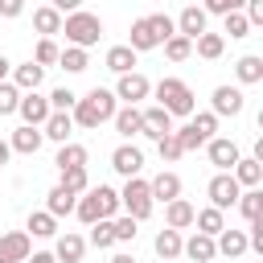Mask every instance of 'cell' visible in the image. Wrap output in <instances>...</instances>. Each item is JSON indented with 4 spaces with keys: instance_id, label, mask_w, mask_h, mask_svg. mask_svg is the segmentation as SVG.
<instances>
[{
    "instance_id": "cell-25",
    "label": "cell",
    "mask_w": 263,
    "mask_h": 263,
    "mask_svg": "<svg viewBox=\"0 0 263 263\" xmlns=\"http://www.w3.org/2000/svg\"><path fill=\"white\" fill-rule=\"evenodd\" d=\"M33 29H37L41 37H49V33H62V12H58L53 4L37 8V12H33Z\"/></svg>"
},
{
    "instance_id": "cell-42",
    "label": "cell",
    "mask_w": 263,
    "mask_h": 263,
    "mask_svg": "<svg viewBox=\"0 0 263 263\" xmlns=\"http://www.w3.org/2000/svg\"><path fill=\"white\" fill-rule=\"evenodd\" d=\"M189 127H193V132L201 136V144H205V140H210V136L218 132V115H214V111H201V115H197V119H193Z\"/></svg>"
},
{
    "instance_id": "cell-39",
    "label": "cell",
    "mask_w": 263,
    "mask_h": 263,
    "mask_svg": "<svg viewBox=\"0 0 263 263\" xmlns=\"http://www.w3.org/2000/svg\"><path fill=\"white\" fill-rule=\"evenodd\" d=\"M74 214L90 226V222H99V201H95V189H86V197H78L74 201Z\"/></svg>"
},
{
    "instance_id": "cell-7",
    "label": "cell",
    "mask_w": 263,
    "mask_h": 263,
    "mask_svg": "<svg viewBox=\"0 0 263 263\" xmlns=\"http://www.w3.org/2000/svg\"><path fill=\"white\" fill-rule=\"evenodd\" d=\"M148 90H152V82H148L144 74H136V70H127V74H119V86H115V99H123V103H140V99H148Z\"/></svg>"
},
{
    "instance_id": "cell-33",
    "label": "cell",
    "mask_w": 263,
    "mask_h": 263,
    "mask_svg": "<svg viewBox=\"0 0 263 263\" xmlns=\"http://www.w3.org/2000/svg\"><path fill=\"white\" fill-rule=\"evenodd\" d=\"M29 230H33V238H53L58 234V218L49 210H37V214H29Z\"/></svg>"
},
{
    "instance_id": "cell-21",
    "label": "cell",
    "mask_w": 263,
    "mask_h": 263,
    "mask_svg": "<svg viewBox=\"0 0 263 263\" xmlns=\"http://www.w3.org/2000/svg\"><path fill=\"white\" fill-rule=\"evenodd\" d=\"M164 222H168L173 230H185V226H193V205H189L185 197H173V201H164Z\"/></svg>"
},
{
    "instance_id": "cell-8",
    "label": "cell",
    "mask_w": 263,
    "mask_h": 263,
    "mask_svg": "<svg viewBox=\"0 0 263 263\" xmlns=\"http://www.w3.org/2000/svg\"><path fill=\"white\" fill-rule=\"evenodd\" d=\"M16 111H21V119L25 123H33V127H41L45 119H49V99H41L37 90H29V95H21V103H16Z\"/></svg>"
},
{
    "instance_id": "cell-28",
    "label": "cell",
    "mask_w": 263,
    "mask_h": 263,
    "mask_svg": "<svg viewBox=\"0 0 263 263\" xmlns=\"http://www.w3.org/2000/svg\"><path fill=\"white\" fill-rule=\"evenodd\" d=\"M193 222H197V230H201V234H218V230H226V218H222V210H218V205L193 210Z\"/></svg>"
},
{
    "instance_id": "cell-55",
    "label": "cell",
    "mask_w": 263,
    "mask_h": 263,
    "mask_svg": "<svg viewBox=\"0 0 263 263\" xmlns=\"http://www.w3.org/2000/svg\"><path fill=\"white\" fill-rule=\"evenodd\" d=\"M8 66H12V62H8V58H4V53H0V82H4V78H8Z\"/></svg>"
},
{
    "instance_id": "cell-14",
    "label": "cell",
    "mask_w": 263,
    "mask_h": 263,
    "mask_svg": "<svg viewBox=\"0 0 263 263\" xmlns=\"http://www.w3.org/2000/svg\"><path fill=\"white\" fill-rule=\"evenodd\" d=\"M173 25H177V33H181V37H189V41H193L197 33H205V8L189 4V8H181V16H177Z\"/></svg>"
},
{
    "instance_id": "cell-20",
    "label": "cell",
    "mask_w": 263,
    "mask_h": 263,
    "mask_svg": "<svg viewBox=\"0 0 263 263\" xmlns=\"http://www.w3.org/2000/svg\"><path fill=\"white\" fill-rule=\"evenodd\" d=\"M41 140H45V136H41V127H33V123H25V127H16V132H12V140H8V148H12V152H25V156H33V152L41 148Z\"/></svg>"
},
{
    "instance_id": "cell-47",
    "label": "cell",
    "mask_w": 263,
    "mask_h": 263,
    "mask_svg": "<svg viewBox=\"0 0 263 263\" xmlns=\"http://www.w3.org/2000/svg\"><path fill=\"white\" fill-rule=\"evenodd\" d=\"M226 33H230V37H247V33H251V21L242 16V8H238V12H226Z\"/></svg>"
},
{
    "instance_id": "cell-23",
    "label": "cell",
    "mask_w": 263,
    "mask_h": 263,
    "mask_svg": "<svg viewBox=\"0 0 263 263\" xmlns=\"http://www.w3.org/2000/svg\"><path fill=\"white\" fill-rule=\"evenodd\" d=\"M41 78H45V66H37V62H25V66L12 70V86L16 90H37Z\"/></svg>"
},
{
    "instance_id": "cell-10",
    "label": "cell",
    "mask_w": 263,
    "mask_h": 263,
    "mask_svg": "<svg viewBox=\"0 0 263 263\" xmlns=\"http://www.w3.org/2000/svg\"><path fill=\"white\" fill-rule=\"evenodd\" d=\"M111 168H115V173H123V177H136V173L144 168V152H140L136 144H123V148H115V152H111Z\"/></svg>"
},
{
    "instance_id": "cell-54",
    "label": "cell",
    "mask_w": 263,
    "mask_h": 263,
    "mask_svg": "<svg viewBox=\"0 0 263 263\" xmlns=\"http://www.w3.org/2000/svg\"><path fill=\"white\" fill-rule=\"evenodd\" d=\"M111 263H136V255H127V251H119V255H111Z\"/></svg>"
},
{
    "instance_id": "cell-5",
    "label": "cell",
    "mask_w": 263,
    "mask_h": 263,
    "mask_svg": "<svg viewBox=\"0 0 263 263\" xmlns=\"http://www.w3.org/2000/svg\"><path fill=\"white\" fill-rule=\"evenodd\" d=\"M205 193H210V205H218V210H230V205L238 201L242 185H238L230 173H218V177L210 181V189H205Z\"/></svg>"
},
{
    "instance_id": "cell-37",
    "label": "cell",
    "mask_w": 263,
    "mask_h": 263,
    "mask_svg": "<svg viewBox=\"0 0 263 263\" xmlns=\"http://www.w3.org/2000/svg\"><path fill=\"white\" fill-rule=\"evenodd\" d=\"M160 45H164V53H168L173 62H185V58L193 53V41H189V37H181V33H173V37H168V41H160Z\"/></svg>"
},
{
    "instance_id": "cell-4",
    "label": "cell",
    "mask_w": 263,
    "mask_h": 263,
    "mask_svg": "<svg viewBox=\"0 0 263 263\" xmlns=\"http://www.w3.org/2000/svg\"><path fill=\"white\" fill-rule=\"evenodd\" d=\"M119 205H123L136 222H144V218L152 214V193H148V181H140V173L127 177V185H123V193H119Z\"/></svg>"
},
{
    "instance_id": "cell-52",
    "label": "cell",
    "mask_w": 263,
    "mask_h": 263,
    "mask_svg": "<svg viewBox=\"0 0 263 263\" xmlns=\"http://www.w3.org/2000/svg\"><path fill=\"white\" fill-rule=\"evenodd\" d=\"M49 4H53L58 12H78V8H82V0H49Z\"/></svg>"
},
{
    "instance_id": "cell-53",
    "label": "cell",
    "mask_w": 263,
    "mask_h": 263,
    "mask_svg": "<svg viewBox=\"0 0 263 263\" xmlns=\"http://www.w3.org/2000/svg\"><path fill=\"white\" fill-rule=\"evenodd\" d=\"M25 263H58V255H49V251H41V255H33V259H25Z\"/></svg>"
},
{
    "instance_id": "cell-30",
    "label": "cell",
    "mask_w": 263,
    "mask_h": 263,
    "mask_svg": "<svg viewBox=\"0 0 263 263\" xmlns=\"http://www.w3.org/2000/svg\"><path fill=\"white\" fill-rule=\"evenodd\" d=\"M132 66H136V49H132V45H111V49H107V70L127 74Z\"/></svg>"
},
{
    "instance_id": "cell-15",
    "label": "cell",
    "mask_w": 263,
    "mask_h": 263,
    "mask_svg": "<svg viewBox=\"0 0 263 263\" xmlns=\"http://www.w3.org/2000/svg\"><path fill=\"white\" fill-rule=\"evenodd\" d=\"M230 177H234L238 185H247V189H255V185L263 181V160H259V156H247V160L238 156V160H234V168H230Z\"/></svg>"
},
{
    "instance_id": "cell-50",
    "label": "cell",
    "mask_w": 263,
    "mask_h": 263,
    "mask_svg": "<svg viewBox=\"0 0 263 263\" xmlns=\"http://www.w3.org/2000/svg\"><path fill=\"white\" fill-rule=\"evenodd\" d=\"M242 8H247V12H242V16H247V21H251V29H259V25H263V0H247V4H242Z\"/></svg>"
},
{
    "instance_id": "cell-34",
    "label": "cell",
    "mask_w": 263,
    "mask_h": 263,
    "mask_svg": "<svg viewBox=\"0 0 263 263\" xmlns=\"http://www.w3.org/2000/svg\"><path fill=\"white\" fill-rule=\"evenodd\" d=\"M152 247H156V255H160V259H177V255H181V230H173V226H168V230H160Z\"/></svg>"
},
{
    "instance_id": "cell-12",
    "label": "cell",
    "mask_w": 263,
    "mask_h": 263,
    "mask_svg": "<svg viewBox=\"0 0 263 263\" xmlns=\"http://www.w3.org/2000/svg\"><path fill=\"white\" fill-rule=\"evenodd\" d=\"M214 247H218V255H226V259H238V255L251 251V242H247L242 230H218V234H214Z\"/></svg>"
},
{
    "instance_id": "cell-41",
    "label": "cell",
    "mask_w": 263,
    "mask_h": 263,
    "mask_svg": "<svg viewBox=\"0 0 263 263\" xmlns=\"http://www.w3.org/2000/svg\"><path fill=\"white\" fill-rule=\"evenodd\" d=\"M58 53H62V49L53 45V37H41V41H37V53H33V62H37V66H53V62H58Z\"/></svg>"
},
{
    "instance_id": "cell-17",
    "label": "cell",
    "mask_w": 263,
    "mask_h": 263,
    "mask_svg": "<svg viewBox=\"0 0 263 263\" xmlns=\"http://www.w3.org/2000/svg\"><path fill=\"white\" fill-rule=\"evenodd\" d=\"M210 103H214V115H238L242 111V90L238 86H218Z\"/></svg>"
},
{
    "instance_id": "cell-56",
    "label": "cell",
    "mask_w": 263,
    "mask_h": 263,
    "mask_svg": "<svg viewBox=\"0 0 263 263\" xmlns=\"http://www.w3.org/2000/svg\"><path fill=\"white\" fill-rule=\"evenodd\" d=\"M8 152H12V148H8V144H4V140H0V168H4V164H8Z\"/></svg>"
},
{
    "instance_id": "cell-1",
    "label": "cell",
    "mask_w": 263,
    "mask_h": 263,
    "mask_svg": "<svg viewBox=\"0 0 263 263\" xmlns=\"http://www.w3.org/2000/svg\"><path fill=\"white\" fill-rule=\"evenodd\" d=\"M115 111H119V107H115V90H103V86H95L90 95H82V99L70 107V119H74L78 127L95 132V127H99V123H107Z\"/></svg>"
},
{
    "instance_id": "cell-40",
    "label": "cell",
    "mask_w": 263,
    "mask_h": 263,
    "mask_svg": "<svg viewBox=\"0 0 263 263\" xmlns=\"http://www.w3.org/2000/svg\"><path fill=\"white\" fill-rule=\"evenodd\" d=\"M148 29L156 33V41H168V37L177 33V25H173V16H164V12H152V16H148Z\"/></svg>"
},
{
    "instance_id": "cell-31",
    "label": "cell",
    "mask_w": 263,
    "mask_h": 263,
    "mask_svg": "<svg viewBox=\"0 0 263 263\" xmlns=\"http://www.w3.org/2000/svg\"><path fill=\"white\" fill-rule=\"evenodd\" d=\"M58 66H62L66 74H82V70L90 66V58H86V49H78V45H66V49L58 53Z\"/></svg>"
},
{
    "instance_id": "cell-45",
    "label": "cell",
    "mask_w": 263,
    "mask_h": 263,
    "mask_svg": "<svg viewBox=\"0 0 263 263\" xmlns=\"http://www.w3.org/2000/svg\"><path fill=\"white\" fill-rule=\"evenodd\" d=\"M111 230H115V242H132L136 238V218H111Z\"/></svg>"
},
{
    "instance_id": "cell-19",
    "label": "cell",
    "mask_w": 263,
    "mask_h": 263,
    "mask_svg": "<svg viewBox=\"0 0 263 263\" xmlns=\"http://www.w3.org/2000/svg\"><path fill=\"white\" fill-rule=\"evenodd\" d=\"M111 119H115V132H119V136H140V132H144V111H140L136 103H127V107L115 111Z\"/></svg>"
},
{
    "instance_id": "cell-36",
    "label": "cell",
    "mask_w": 263,
    "mask_h": 263,
    "mask_svg": "<svg viewBox=\"0 0 263 263\" xmlns=\"http://www.w3.org/2000/svg\"><path fill=\"white\" fill-rule=\"evenodd\" d=\"M90 247H99V251L115 247V230H111V218H99V222H90Z\"/></svg>"
},
{
    "instance_id": "cell-26",
    "label": "cell",
    "mask_w": 263,
    "mask_h": 263,
    "mask_svg": "<svg viewBox=\"0 0 263 263\" xmlns=\"http://www.w3.org/2000/svg\"><path fill=\"white\" fill-rule=\"evenodd\" d=\"M193 49H197L205 62H214V58H222L226 37H222V33H197V37H193Z\"/></svg>"
},
{
    "instance_id": "cell-32",
    "label": "cell",
    "mask_w": 263,
    "mask_h": 263,
    "mask_svg": "<svg viewBox=\"0 0 263 263\" xmlns=\"http://www.w3.org/2000/svg\"><path fill=\"white\" fill-rule=\"evenodd\" d=\"M53 164H58V168H86V148L66 140V144L58 148V160H53Z\"/></svg>"
},
{
    "instance_id": "cell-6",
    "label": "cell",
    "mask_w": 263,
    "mask_h": 263,
    "mask_svg": "<svg viewBox=\"0 0 263 263\" xmlns=\"http://www.w3.org/2000/svg\"><path fill=\"white\" fill-rule=\"evenodd\" d=\"M29 234L25 230H8V234H0V263H25L29 259Z\"/></svg>"
},
{
    "instance_id": "cell-27",
    "label": "cell",
    "mask_w": 263,
    "mask_h": 263,
    "mask_svg": "<svg viewBox=\"0 0 263 263\" xmlns=\"http://www.w3.org/2000/svg\"><path fill=\"white\" fill-rule=\"evenodd\" d=\"M234 74H238V82H247V86L263 82V58H259V53H247V58H238Z\"/></svg>"
},
{
    "instance_id": "cell-38",
    "label": "cell",
    "mask_w": 263,
    "mask_h": 263,
    "mask_svg": "<svg viewBox=\"0 0 263 263\" xmlns=\"http://www.w3.org/2000/svg\"><path fill=\"white\" fill-rule=\"evenodd\" d=\"M238 210H242V218H247V222H251V218H259V214H263V193H259V189L238 193Z\"/></svg>"
},
{
    "instance_id": "cell-13",
    "label": "cell",
    "mask_w": 263,
    "mask_h": 263,
    "mask_svg": "<svg viewBox=\"0 0 263 263\" xmlns=\"http://www.w3.org/2000/svg\"><path fill=\"white\" fill-rule=\"evenodd\" d=\"M181 255H189L193 263H214V255H218V247H214V234H193L189 242H181Z\"/></svg>"
},
{
    "instance_id": "cell-18",
    "label": "cell",
    "mask_w": 263,
    "mask_h": 263,
    "mask_svg": "<svg viewBox=\"0 0 263 263\" xmlns=\"http://www.w3.org/2000/svg\"><path fill=\"white\" fill-rule=\"evenodd\" d=\"M173 132V115L156 103V107H148L144 111V136H152V140H160V136H168Z\"/></svg>"
},
{
    "instance_id": "cell-46",
    "label": "cell",
    "mask_w": 263,
    "mask_h": 263,
    "mask_svg": "<svg viewBox=\"0 0 263 263\" xmlns=\"http://www.w3.org/2000/svg\"><path fill=\"white\" fill-rule=\"evenodd\" d=\"M16 103H21V90H16L12 82H0V115H12Z\"/></svg>"
},
{
    "instance_id": "cell-44",
    "label": "cell",
    "mask_w": 263,
    "mask_h": 263,
    "mask_svg": "<svg viewBox=\"0 0 263 263\" xmlns=\"http://www.w3.org/2000/svg\"><path fill=\"white\" fill-rule=\"evenodd\" d=\"M62 185L70 189V193H86L90 185H86V168H62Z\"/></svg>"
},
{
    "instance_id": "cell-3",
    "label": "cell",
    "mask_w": 263,
    "mask_h": 263,
    "mask_svg": "<svg viewBox=\"0 0 263 263\" xmlns=\"http://www.w3.org/2000/svg\"><path fill=\"white\" fill-rule=\"evenodd\" d=\"M156 99H160V107L168 111V115H193V90L181 82V78H160L156 82Z\"/></svg>"
},
{
    "instance_id": "cell-9",
    "label": "cell",
    "mask_w": 263,
    "mask_h": 263,
    "mask_svg": "<svg viewBox=\"0 0 263 263\" xmlns=\"http://www.w3.org/2000/svg\"><path fill=\"white\" fill-rule=\"evenodd\" d=\"M205 148H210V164H218L222 173H230V168H234V160H238V144H234V140L210 136V140H205Z\"/></svg>"
},
{
    "instance_id": "cell-29",
    "label": "cell",
    "mask_w": 263,
    "mask_h": 263,
    "mask_svg": "<svg viewBox=\"0 0 263 263\" xmlns=\"http://www.w3.org/2000/svg\"><path fill=\"white\" fill-rule=\"evenodd\" d=\"M127 45H132L136 53H144V49H156V45H160V41H156V33L148 29V16H140V21L132 25V41H127Z\"/></svg>"
},
{
    "instance_id": "cell-22",
    "label": "cell",
    "mask_w": 263,
    "mask_h": 263,
    "mask_svg": "<svg viewBox=\"0 0 263 263\" xmlns=\"http://www.w3.org/2000/svg\"><path fill=\"white\" fill-rule=\"evenodd\" d=\"M82 251H86V238L74 234V230H66V234L58 238V251H53V255H58V263H78Z\"/></svg>"
},
{
    "instance_id": "cell-35",
    "label": "cell",
    "mask_w": 263,
    "mask_h": 263,
    "mask_svg": "<svg viewBox=\"0 0 263 263\" xmlns=\"http://www.w3.org/2000/svg\"><path fill=\"white\" fill-rule=\"evenodd\" d=\"M95 201H99V218H115L119 214V193L111 185H99L95 189Z\"/></svg>"
},
{
    "instance_id": "cell-16",
    "label": "cell",
    "mask_w": 263,
    "mask_h": 263,
    "mask_svg": "<svg viewBox=\"0 0 263 263\" xmlns=\"http://www.w3.org/2000/svg\"><path fill=\"white\" fill-rule=\"evenodd\" d=\"M148 193H152V201H173V197H181V177L177 173H156L148 181Z\"/></svg>"
},
{
    "instance_id": "cell-43",
    "label": "cell",
    "mask_w": 263,
    "mask_h": 263,
    "mask_svg": "<svg viewBox=\"0 0 263 263\" xmlns=\"http://www.w3.org/2000/svg\"><path fill=\"white\" fill-rule=\"evenodd\" d=\"M156 152H160V160H164V164H173V160H177V156H185V152H181V144H177V136H173V132H168V136H160V140H156Z\"/></svg>"
},
{
    "instance_id": "cell-24",
    "label": "cell",
    "mask_w": 263,
    "mask_h": 263,
    "mask_svg": "<svg viewBox=\"0 0 263 263\" xmlns=\"http://www.w3.org/2000/svg\"><path fill=\"white\" fill-rule=\"evenodd\" d=\"M74 201H78V193H70L66 185H53V189H49L45 210H49L53 218H66V214H74Z\"/></svg>"
},
{
    "instance_id": "cell-48",
    "label": "cell",
    "mask_w": 263,
    "mask_h": 263,
    "mask_svg": "<svg viewBox=\"0 0 263 263\" xmlns=\"http://www.w3.org/2000/svg\"><path fill=\"white\" fill-rule=\"evenodd\" d=\"M74 103H78V95H74L70 86H58V90L49 95V107H53V111H70Z\"/></svg>"
},
{
    "instance_id": "cell-49",
    "label": "cell",
    "mask_w": 263,
    "mask_h": 263,
    "mask_svg": "<svg viewBox=\"0 0 263 263\" xmlns=\"http://www.w3.org/2000/svg\"><path fill=\"white\" fill-rule=\"evenodd\" d=\"M242 4H247V0H205L201 8H205V12H218V16H226V12H238Z\"/></svg>"
},
{
    "instance_id": "cell-51",
    "label": "cell",
    "mask_w": 263,
    "mask_h": 263,
    "mask_svg": "<svg viewBox=\"0 0 263 263\" xmlns=\"http://www.w3.org/2000/svg\"><path fill=\"white\" fill-rule=\"evenodd\" d=\"M21 12H25V0H0V16L12 21V16H21Z\"/></svg>"
},
{
    "instance_id": "cell-11",
    "label": "cell",
    "mask_w": 263,
    "mask_h": 263,
    "mask_svg": "<svg viewBox=\"0 0 263 263\" xmlns=\"http://www.w3.org/2000/svg\"><path fill=\"white\" fill-rule=\"evenodd\" d=\"M70 132H74L70 111H49V119L41 123V136H45V140H53V144H66V140H70Z\"/></svg>"
},
{
    "instance_id": "cell-2",
    "label": "cell",
    "mask_w": 263,
    "mask_h": 263,
    "mask_svg": "<svg viewBox=\"0 0 263 263\" xmlns=\"http://www.w3.org/2000/svg\"><path fill=\"white\" fill-rule=\"evenodd\" d=\"M62 33H66V41L70 45H78V49H90V45H99V37H103V21L95 16V12H66V21H62Z\"/></svg>"
}]
</instances>
